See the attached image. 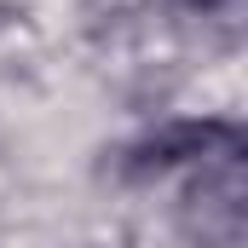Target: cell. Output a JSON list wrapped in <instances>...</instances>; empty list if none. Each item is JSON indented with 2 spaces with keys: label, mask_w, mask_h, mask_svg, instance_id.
<instances>
[{
  "label": "cell",
  "mask_w": 248,
  "mask_h": 248,
  "mask_svg": "<svg viewBox=\"0 0 248 248\" xmlns=\"http://www.w3.org/2000/svg\"><path fill=\"white\" fill-rule=\"evenodd\" d=\"M179 6H185V12H225L231 0H179Z\"/></svg>",
  "instance_id": "6da1fadb"
}]
</instances>
